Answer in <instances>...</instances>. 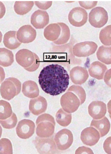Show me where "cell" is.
Wrapping results in <instances>:
<instances>
[{
    "label": "cell",
    "instance_id": "cell-1",
    "mask_svg": "<svg viewBox=\"0 0 111 154\" xmlns=\"http://www.w3.org/2000/svg\"><path fill=\"white\" fill-rule=\"evenodd\" d=\"M69 79V74L64 68L52 64L43 68L38 75V82L44 92L57 96L67 90Z\"/></svg>",
    "mask_w": 111,
    "mask_h": 154
},
{
    "label": "cell",
    "instance_id": "cell-2",
    "mask_svg": "<svg viewBox=\"0 0 111 154\" xmlns=\"http://www.w3.org/2000/svg\"><path fill=\"white\" fill-rule=\"evenodd\" d=\"M36 133L38 137L47 138L52 137L55 132L56 122L50 114H43L38 116L36 121Z\"/></svg>",
    "mask_w": 111,
    "mask_h": 154
},
{
    "label": "cell",
    "instance_id": "cell-3",
    "mask_svg": "<svg viewBox=\"0 0 111 154\" xmlns=\"http://www.w3.org/2000/svg\"><path fill=\"white\" fill-rule=\"evenodd\" d=\"M33 143L38 154H52L58 152L55 142L52 137L47 138L37 137Z\"/></svg>",
    "mask_w": 111,
    "mask_h": 154
},
{
    "label": "cell",
    "instance_id": "cell-4",
    "mask_svg": "<svg viewBox=\"0 0 111 154\" xmlns=\"http://www.w3.org/2000/svg\"><path fill=\"white\" fill-rule=\"evenodd\" d=\"M109 17L106 11L102 7L93 8L89 14V22L90 25L97 28H100L106 25Z\"/></svg>",
    "mask_w": 111,
    "mask_h": 154
},
{
    "label": "cell",
    "instance_id": "cell-5",
    "mask_svg": "<svg viewBox=\"0 0 111 154\" xmlns=\"http://www.w3.org/2000/svg\"><path fill=\"white\" fill-rule=\"evenodd\" d=\"M60 104L62 109L67 113H73L79 109L80 100L76 95L71 92H67L62 96Z\"/></svg>",
    "mask_w": 111,
    "mask_h": 154
},
{
    "label": "cell",
    "instance_id": "cell-6",
    "mask_svg": "<svg viewBox=\"0 0 111 154\" xmlns=\"http://www.w3.org/2000/svg\"><path fill=\"white\" fill-rule=\"evenodd\" d=\"M54 140L59 150H67L73 144V134L69 129H63L56 134Z\"/></svg>",
    "mask_w": 111,
    "mask_h": 154
},
{
    "label": "cell",
    "instance_id": "cell-7",
    "mask_svg": "<svg viewBox=\"0 0 111 154\" xmlns=\"http://www.w3.org/2000/svg\"><path fill=\"white\" fill-rule=\"evenodd\" d=\"M98 48L96 43L86 41L77 43L73 46L72 53L77 57H86L94 54Z\"/></svg>",
    "mask_w": 111,
    "mask_h": 154
},
{
    "label": "cell",
    "instance_id": "cell-8",
    "mask_svg": "<svg viewBox=\"0 0 111 154\" xmlns=\"http://www.w3.org/2000/svg\"><path fill=\"white\" fill-rule=\"evenodd\" d=\"M88 19V14L86 11L77 7L73 8L69 13L68 19L71 25L76 27H80L86 23Z\"/></svg>",
    "mask_w": 111,
    "mask_h": 154
},
{
    "label": "cell",
    "instance_id": "cell-9",
    "mask_svg": "<svg viewBox=\"0 0 111 154\" xmlns=\"http://www.w3.org/2000/svg\"><path fill=\"white\" fill-rule=\"evenodd\" d=\"M16 133L19 138L23 140L29 139L34 134L35 131V125L31 120H21L16 127Z\"/></svg>",
    "mask_w": 111,
    "mask_h": 154
},
{
    "label": "cell",
    "instance_id": "cell-10",
    "mask_svg": "<svg viewBox=\"0 0 111 154\" xmlns=\"http://www.w3.org/2000/svg\"><path fill=\"white\" fill-rule=\"evenodd\" d=\"M16 37L21 43H30L36 38L37 31L31 26L24 25L20 27L16 32Z\"/></svg>",
    "mask_w": 111,
    "mask_h": 154
},
{
    "label": "cell",
    "instance_id": "cell-11",
    "mask_svg": "<svg viewBox=\"0 0 111 154\" xmlns=\"http://www.w3.org/2000/svg\"><path fill=\"white\" fill-rule=\"evenodd\" d=\"M100 135L99 131L92 127L87 128L82 130L80 140L84 144L92 146L99 141Z\"/></svg>",
    "mask_w": 111,
    "mask_h": 154
},
{
    "label": "cell",
    "instance_id": "cell-12",
    "mask_svg": "<svg viewBox=\"0 0 111 154\" xmlns=\"http://www.w3.org/2000/svg\"><path fill=\"white\" fill-rule=\"evenodd\" d=\"M88 113L95 120L100 119L105 116L107 106L102 101H93L88 106Z\"/></svg>",
    "mask_w": 111,
    "mask_h": 154
},
{
    "label": "cell",
    "instance_id": "cell-13",
    "mask_svg": "<svg viewBox=\"0 0 111 154\" xmlns=\"http://www.w3.org/2000/svg\"><path fill=\"white\" fill-rule=\"evenodd\" d=\"M50 22V16L47 12L38 10L31 15V23L36 29H43Z\"/></svg>",
    "mask_w": 111,
    "mask_h": 154
},
{
    "label": "cell",
    "instance_id": "cell-14",
    "mask_svg": "<svg viewBox=\"0 0 111 154\" xmlns=\"http://www.w3.org/2000/svg\"><path fill=\"white\" fill-rule=\"evenodd\" d=\"M47 102L46 99L42 96L32 98L29 103V110L34 115H40L46 112Z\"/></svg>",
    "mask_w": 111,
    "mask_h": 154
},
{
    "label": "cell",
    "instance_id": "cell-15",
    "mask_svg": "<svg viewBox=\"0 0 111 154\" xmlns=\"http://www.w3.org/2000/svg\"><path fill=\"white\" fill-rule=\"evenodd\" d=\"M70 77L72 82L75 85H82L87 80L89 74L85 68L76 66L70 70Z\"/></svg>",
    "mask_w": 111,
    "mask_h": 154
},
{
    "label": "cell",
    "instance_id": "cell-16",
    "mask_svg": "<svg viewBox=\"0 0 111 154\" xmlns=\"http://www.w3.org/2000/svg\"><path fill=\"white\" fill-rule=\"evenodd\" d=\"M16 60L21 67H29L34 61V53L27 49H22L16 54Z\"/></svg>",
    "mask_w": 111,
    "mask_h": 154
},
{
    "label": "cell",
    "instance_id": "cell-17",
    "mask_svg": "<svg viewBox=\"0 0 111 154\" xmlns=\"http://www.w3.org/2000/svg\"><path fill=\"white\" fill-rule=\"evenodd\" d=\"M0 94L3 98L10 100L17 95V90L13 82L6 80L2 82L0 87Z\"/></svg>",
    "mask_w": 111,
    "mask_h": 154
},
{
    "label": "cell",
    "instance_id": "cell-18",
    "mask_svg": "<svg viewBox=\"0 0 111 154\" xmlns=\"http://www.w3.org/2000/svg\"><path fill=\"white\" fill-rule=\"evenodd\" d=\"M90 127L97 129L99 132L100 137H102L109 132L111 125L107 118L104 116L100 119L92 120Z\"/></svg>",
    "mask_w": 111,
    "mask_h": 154
},
{
    "label": "cell",
    "instance_id": "cell-19",
    "mask_svg": "<svg viewBox=\"0 0 111 154\" xmlns=\"http://www.w3.org/2000/svg\"><path fill=\"white\" fill-rule=\"evenodd\" d=\"M107 70L106 66L98 61L92 63L88 69V72L90 76L98 80L104 79V73Z\"/></svg>",
    "mask_w": 111,
    "mask_h": 154
},
{
    "label": "cell",
    "instance_id": "cell-20",
    "mask_svg": "<svg viewBox=\"0 0 111 154\" xmlns=\"http://www.w3.org/2000/svg\"><path fill=\"white\" fill-rule=\"evenodd\" d=\"M22 92L27 97L34 98L39 96L40 90L38 85L34 81H25L22 87Z\"/></svg>",
    "mask_w": 111,
    "mask_h": 154
},
{
    "label": "cell",
    "instance_id": "cell-21",
    "mask_svg": "<svg viewBox=\"0 0 111 154\" xmlns=\"http://www.w3.org/2000/svg\"><path fill=\"white\" fill-rule=\"evenodd\" d=\"M61 33V28L58 23H51L45 28L44 37L46 40L54 42L59 38Z\"/></svg>",
    "mask_w": 111,
    "mask_h": 154
},
{
    "label": "cell",
    "instance_id": "cell-22",
    "mask_svg": "<svg viewBox=\"0 0 111 154\" xmlns=\"http://www.w3.org/2000/svg\"><path fill=\"white\" fill-rule=\"evenodd\" d=\"M16 31H8L4 35L3 43L6 48L10 50H15L18 48L21 43L18 40L16 37Z\"/></svg>",
    "mask_w": 111,
    "mask_h": 154
},
{
    "label": "cell",
    "instance_id": "cell-23",
    "mask_svg": "<svg viewBox=\"0 0 111 154\" xmlns=\"http://www.w3.org/2000/svg\"><path fill=\"white\" fill-rule=\"evenodd\" d=\"M34 4L33 1H16L14 8L18 15H24L32 10Z\"/></svg>",
    "mask_w": 111,
    "mask_h": 154
},
{
    "label": "cell",
    "instance_id": "cell-24",
    "mask_svg": "<svg viewBox=\"0 0 111 154\" xmlns=\"http://www.w3.org/2000/svg\"><path fill=\"white\" fill-rule=\"evenodd\" d=\"M97 57L102 63L110 65L111 64V46L104 45L100 46L97 52Z\"/></svg>",
    "mask_w": 111,
    "mask_h": 154
},
{
    "label": "cell",
    "instance_id": "cell-25",
    "mask_svg": "<svg viewBox=\"0 0 111 154\" xmlns=\"http://www.w3.org/2000/svg\"><path fill=\"white\" fill-rule=\"evenodd\" d=\"M14 62V54L6 48H0V66L4 67L12 65Z\"/></svg>",
    "mask_w": 111,
    "mask_h": 154
},
{
    "label": "cell",
    "instance_id": "cell-26",
    "mask_svg": "<svg viewBox=\"0 0 111 154\" xmlns=\"http://www.w3.org/2000/svg\"><path fill=\"white\" fill-rule=\"evenodd\" d=\"M58 24L61 28V33L59 38L53 42L56 45H65L69 41L70 38V30L69 27L63 23H58Z\"/></svg>",
    "mask_w": 111,
    "mask_h": 154
},
{
    "label": "cell",
    "instance_id": "cell-27",
    "mask_svg": "<svg viewBox=\"0 0 111 154\" xmlns=\"http://www.w3.org/2000/svg\"><path fill=\"white\" fill-rule=\"evenodd\" d=\"M56 122L60 125L66 127L71 123L72 115L64 112L62 108L58 111L56 115Z\"/></svg>",
    "mask_w": 111,
    "mask_h": 154
},
{
    "label": "cell",
    "instance_id": "cell-28",
    "mask_svg": "<svg viewBox=\"0 0 111 154\" xmlns=\"http://www.w3.org/2000/svg\"><path fill=\"white\" fill-rule=\"evenodd\" d=\"M13 114L12 106L5 100H0V120L8 119Z\"/></svg>",
    "mask_w": 111,
    "mask_h": 154
},
{
    "label": "cell",
    "instance_id": "cell-29",
    "mask_svg": "<svg viewBox=\"0 0 111 154\" xmlns=\"http://www.w3.org/2000/svg\"><path fill=\"white\" fill-rule=\"evenodd\" d=\"M111 26L108 25L101 29L99 35L100 40L106 46H111Z\"/></svg>",
    "mask_w": 111,
    "mask_h": 154
},
{
    "label": "cell",
    "instance_id": "cell-30",
    "mask_svg": "<svg viewBox=\"0 0 111 154\" xmlns=\"http://www.w3.org/2000/svg\"><path fill=\"white\" fill-rule=\"evenodd\" d=\"M71 92L76 95L80 100V105L84 104L86 99V94L84 89L80 85H72L68 90L67 92Z\"/></svg>",
    "mask_w": 111,
    "mask_h": 154
},
{
    "label": "cell",
    "instance_id": "cell-31",
    "mask_svg": "<svg viewBox=\"0 0 111 154\" xmlns=\"http://www.w3.org/2000/svg\"><path fill=\"white\" fill-rule=\"evenodd\" d=\"M13 146L10 141L6 138L0 140V154H12Z\"/></svg>",
    "mask_w": 111,
    "mask_h": 154
},
{
    "label": "cell",
    "instance_id": "cell-32",
    "mask_svg": "<svg viewBox=\"0 0 111 154\" xmlns=\"http://www.w3.org/2000/svg\"><path fill=\"white\" fill-rule=\"evenodd\" d=\"M17 122V117L16 115L13 112L12 116L8 119L0 120V124L4 129H12L15 127Z\"/></svg>",
    "mask_w": 111,
    "mask_h": 154
},
{
    "label": "cell",
    "instance_id": "cell-33",
    "mask_svg": "<svg viewBox=\"0 0 111 154\" xmlns=\"http://www.w3.org/2000/svg\"><path fill=\"white\" fill-rule=\"evenodd\" d=\"M34 3L40 10L45 11L48 10V8H50L52 6V2L51 1H36L34 2Z\"/></svg>",
    "mask_w": 111,
    "mask_h": 154
},
{
    "label": "cell",
    "instance_id": "cell-34",
    "mask_svg": "<svg viewBox=\"0 0 111 154\" xmlns=\"http://www.w3.org/2000/svg\"><path fill=\"white\" fill-rule=\"evenodd\" d=\"M79 2L82 8H84L86 10L92 9L94 8L98 3V1H80Z\"/></svg>",
    "mask_w": 111,
    "mask_h": 154
},
{
    "label": "cell",
    "instance_id": "cell-35",
    "mask_svg": "<svg viewBox=\"0 0 111 154\" xmlns=\"http://www.w3.org/2000/svg\"><path fill=\"white\" fill-rule=\"evenodd\" d=\"M34 61L33 62L32 65L31 66H30L29 67L25 68L27 71H29V72H33V71H36L40 65V60L38 56L35 53H34Z\"/></svg>",
    "mask_w": 111,
    "mask_h": 154
},
{
    "label": "cell",
    "instance_id": "cell-36",
    "mask_svg": "<svg viewBox=\"0 0 111 154\" xmlns=\"http://www.w3.org/2000/svg\"><path fill=\"white\" fill-rule=\"evenodd\" d=\"M6 80H10V81H12V82H13L14 84L15 85L16 90H17V95L19 94V93H20L21 90V83L20 81H19V80L17 78H13V77L8 78Z\"/></svg>",
    "mask_w": 111,
    "mask_h": 154
},
{
    "label": "cell",
    "instance_id": "cell-37",
    "mask_svg": "<svg viewBox=\"0 0 111 154\" xmlns=\"http://www.w3.org/2000/svg\"><path fill=\"white\" fill-rule=\"evenodd\" d=\"M75 153L76 154H93L94 152L90 148L85 146H81L77 149Z\"/></svg>",
    "mask_w": 111,
    "mask_h": 154
},
{
    "label": "cell",
    "instance_id": "cell-38",
    "mask_svg": "<svg viewBox=\"0 0 111 154\" xmlns=\"http://www.w3.org/2000/svg\"><path fill=\"white\" fill-rule=\"evenodd\" d=\"M111 137H109L106 139L105 142H104V150L106 153L107 154H111Z\"/></svg>",
    "mask_w": 111,
    "mask_h": 154
},
{
    "label": "cell",
    "instance_id": "cell-39",
    "mask_svg": "<svg viewBox=\"0 0 111 154\" xmlns=\"http://www.w3.org/2000/svg\"><path fill=\"white\" fill-rule=\"evenodd\" d=\"M104 79L105 83L109 87H111V69L108 70L105 72L104 75Z\"/></svg>",
    "mask_w": 111,
    "mask_h": 154
},
{
    "label": "cell",
    "instance_id": "cell-40",
    "mask_svg": "<svg viewBox=\"0 0 111 154\" xmlns=\"http://www.w3.org/2000/svg\"><path fill=\"white\" fill-rule=\"evenodd\" d=\"M6 13V8L4 4L0 1V19L4 17Z\"/></svg>",
    "mask_w": 111,
    "mask_h": 154
},
{
    "label": "cell",
    "instance_id": "cell-41",
    "mask_svg": "<svg viewBox=\"0 0 111 154\" xmlns=\"http://www.w3.org/2000/svg\"><path fill=\"white\" fill-rule=\"evenodd\" d=\"M5 77V73L4 72V69L3 68L0 66V79H1V83L4 81Z\"/></svg>",
    "mask_w": 111,
    "mask_h": 154
},
{
    "label": "cell",
    "instance_id": "cell-42",
    "mask_svg": "<svg viewBox=\"0 0 111 154\" xmlns=\"http://www.w3.org/2000/svg\"><path fill=\"white\" fill-rule=\"evenodd\" d=\"M2 128L1 127V126L0 125V138H1V137L2 136Z\"/></svg>",
    "mask_w": 111,
    "mask_h": 154
},
{
    "label": "cell",
    "instance_id": "cell-43",
    "mask_svg": "<svg viewBox=\"0 0 111 154\" xmlns=\"http://www.w3.org/2000/svg\"><path fill=\"white\" fill-rule=\"evenodd\" d=\"M2 40V33L1 31H0V43L1 42Z\"/></svg>",
    "mask_w": 111,
    "mask_h": 154
},
{
    "label": "cell",
    "instance_id": "cell-44",
    "mask_svg": "<svg viewBox=\"0 0 111 154\" xmlns=\"http://www.w3.org/2000/svg\"><path fill=\"white\" fill-rule=\"evenodd\" d=\"M0 83H1V79H0Z\"/></svg>",
    "mask_w": 111,
    "mask_h": 154
}]
</instances>
